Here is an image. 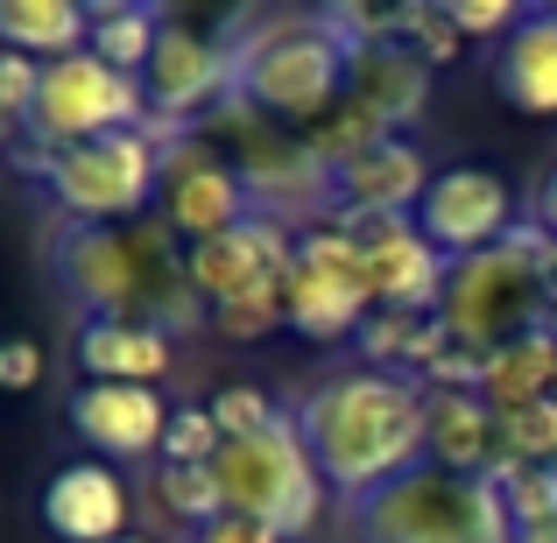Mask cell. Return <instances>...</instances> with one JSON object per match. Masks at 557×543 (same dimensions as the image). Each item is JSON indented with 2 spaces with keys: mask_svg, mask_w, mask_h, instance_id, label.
Returning <instances> with one entry per match:
<instances>
[{
  "mask_svg": "<svg viewBox=\"0 0 557 543\" xmlns=\"http://www.w3.org/2000/svg\"><path fill=\"white\" fill-rule=\"evenodd\" d=\"M423 381L381 374V367H346V374L318 381L297 403V431L311 445L325 488L346 502H368L388 480L423 466Z\"/></svg>",
  "mask_w": 557,
  "mask_h": 543,
  "instance_id": "6da1fadb",
  "label": "cell"
},
{
  "mask_svg": "<svg viewBox=\"0 0 557 543\" xmlns=\"http://www.w3.org/2000/svg\"><path fill=\"white\" fill-rule=\"evenodd\" d=\"M233 92L275 127L304 135L354 92V57L318 14H275L247 42H233Z\"/></svg>",
  "mask_w": 557,
  "mask_h": 543,
  "instance_id": "7a4b0ae2",
  "label": "cell"
},
{
  "mask_svg": "<svg viewBox=\"0 0 557 543\" xmlns=\"http://www.w3.org/2000/svg\"><path fill=\"white\" fill-rule=\"evenodd\" d=\"M544 261H550V233L530 226V219H522L502 247H487V255H473V261H451L445 297H437L445 332L459 346L494 354V346L522 340V332H536V325H557Z\"/></svg>",
  "mask_w": 557,
  "mask_h": 543,
  "instance_id": "3957f363",
  "label": "cell"
},
{
  "mask_svg": "<svg viewBox=\"0 0 557 543\" xmlns=\"http://www.w3.org/2000/svg\"><path fill=\"white\" fill-rule=\"evenodd\" d=\"M360 543H516V516H508L502 480L445 473L423 459L417 473L388 480L381 494L354 508Z\"/></svg>",
  "mask_w": 557,
  "mask_h": 543,
  "instance_id": "277c9868",
  "label": "cell"
},
{
  "mask_svg": "<svg viewBox=\"0 0 557 543\" xmlns=\"http://www.w3.org/2000/svg\"><path fill=\"white\" fill-rule=\"evenodd\" d=\"M212 473H219L226 508L269 522L283 543L311 536L318 516H325V473H318L297 417H275L269 431H255V437H226L219 459H212Z\"/></svg>",
  "mask_w": 557,
  "mask_h": 543,
  "instance_id": "5b68a950",
  "label": "cell"
},
{
  "mask_svg": "<svg viewBox=\"0 0 557 543\" xmlns=\"http://www.w3.org/2000/svg\"><path fill=\"white\" fill-rule=\"evenodd\" d=\"M374 318V283L360 240L332 219V226L297 233V261L283 275V325L311 346L360 340V325Z\"/></svg>",
  "mask_w": 557,
  "mask_h": 543,
  "instance_id": "8992f818",
  "label": "cell"
},
{
  "mask_svg": "<svg viewBox=\"0 0 557 543\" xmlns=\"http://www.w3.org/2000/svg\"><path fill=\"white\" fill-rule=\"evenodd\" d=\"M42 190L57 198V219H78V226L141 219L156 198H163V141H156L149 127L78 141V149L57 156V177Z\"/></svg>",
  "mask_w": 557,
  "mask_h": 543,
  "instance_id": "52a82bcc",
  "label": "cell"
},
{
  "mask_svg": "<svg viewBox=\"0 0 557 543\" xmlns=\"http://www.w3.org/2000/svg\"><path fill=\"white\" fill-rule=\"evenodd\" d=\"M149 92L141 78L99 64L92 50L78 57H57L42 64V92H36V113H28V135L50 141V149H78V141H99V135H127V127H149Z\"/></svg>",
  "mask_w": 557,
  "mask_h": 543,
  "instance_id": "ba28073f",
  "label": "cell"
},
{
  "mask_svg": "<svg viewBox=\"0 0 557 543\" xmlns=\"http://www.w3.org/2000/svg\"><path fill=\"white\" fill-rule=\"evenodd\" d=\"M156 205H163V226L177 233L184 247H205V240H219V233L255 219V198H247L233 156L219 149V141H205L198 127L163 149V198Z\"/></svg>",
  "mask_w": 557,
  "mask_h": 543,
  "instance_id": "9c48e42d",
  "label": "cell"
},
{
  "mask_svg": "<svg viewBox=\"0 0 557 543\" xmlns=\"http://www.w3.org/2000/svg\"><path fill=\"white\" fill-rule=\"evenodd\" d=\"M417 226L445 261H473V255H487V247H502L508 233H516V190L480 163L437 170L431 190H423V205H417Z\"/></svg>",
  "mask_w": 557,
  "mask_h": 543,
  "instance_id": "30bf717a",
  "label": "cell"
},
{
  "mask_svg": "<svg viewBox=\"0 0 557 543\" xmlns=\"http://www.w3.org/2000/svg\"><path fill=\"white\" fill-rule=\"evenodd\" d=\"M289 261H297V233L275 226V219H261V212L247 219V226L205 240V247H184L190 297H198L205 311L240 304V297H275L283 275H289Z\"/></svg>",
  "mask_w": 557,
  "mask_h": 543,
  "instance_id": "8fae6325",
  "label": "cell"
},
{
  "mask_svg": "<svg viewBox=\"0 0 557 543\" xmlns=\"http://www.w3.org/2000/svg\"><path fill=\"white\" fill-rule=\"evenodd\" d=\"M339 226L354 233L360 255H368L374 311H437L451 261L423 240L417 219H354V212H339Z\"/></svg>",
  "mask_w": 557,
  "mask_h": 543,
  "instance_id": "7c38bea8",
  "label": "cell"
},
{
  "mask_svg": "<svg viewBox=\"0 0 557 543\" xmlns=\"http://www.w3.org/2000/svg\"><path fill=\"white\" fill-rule=\"evenodd\" d=\"M141 92H149V113H156V121L198 127L190 113H198V107H219V99L233 92V50L205 42L198 28H184V22H170L156 64L141 71Z\"/></svg>",
  "mask_w": 557,
  "mask_h": 543,
  "instance_id": "4fadbf2b",
  "label": "cell"
},
{
  "mask_svg": "<svg viewBox=\"0 0 557 543\" xmlns=\"http://www.w3.org/2000/svg\"><path fill=\"white\" fill-rule=\"evenodd\" d=\"M177 409L163 403L156 388H121V381H85L71 395V431L85 437L107 459H163V437Z\"/></svg>",
  "mask_w": 557,
  "mask_h": 543,
  "instance_id": "5bb4252c",
  "label": "cell"
},
{
  "mask_svg": "<svg viewBox=\"0 0 557 543\" xmlns=\"http://www.w3.org/2000/svg\"><path fill=\"white\" fill-rule=\"evenodd\" d=\"M423 459L445 466V473L494 480L508 466L502 409H494L480 388H431L423 395Z\"/></svg>",
  "mask_w": 557,
  "mask_h": 543,
  "instance_id": "9a60e30c",
  "label": "cell"
},
{
  "mask_svg": "<svg viewBox=\"0 0 557 543\" xmlns=\"http://www.w3.org/2000/svg\"><path fill=\"white\" fill-rule=\"evenodd\" d=\"M42 530L64 543H121L127 536V488L107 459L57 466L42 480Z\"/></svg>",
  "mask_w": 557,
  "mask_h": 543,
  "instance_id": "2e32d148",
  "label": "cell"
},
{
  "mask_svg": "<svg viewBox=\"0 0 557 543\" xmlns=\"http://www.w3.org/2000/svg\"><path fill=\"white\" fill-rule=\"evenodd\" d=\"M431 177H437L431 156L409 135H388L381 149H368L360 163L339 170V212H354V219H417Z\"/></svg>",
  "mask_w": 557,
  "mask_h": 543,
  "instance_id": "e0dca14e",
  "label": "cell"
},
{
  "mask_svg": "<svg viewBox=\"0 0 557 543\" xmlns=\"http://www.w3.org/2000/svg\"><path fill=\"white\" fill-rule=\"evenodd\" d=\"M177 346H170L163 325L149 318H92L78 332V367L85 381H121V388H156L170 374Z\"/></svg>",
  "mask_w": 557,
  "mask_h": 543,
  "instance_id": "ac0fdd59",
  "label": "cell"
},
{
  "mask_svg": "<svg viewBox=\"0 0 557 543\" xmlns=\"http://www.w3.org/2000/svg\"><path fill=\"white\" fill-rule=\"evenodd\" d=\"M494 92L530 121L557 113V8H530L522 28L494 50Z\"/></svg>",
  "mask_w": 557,
  "mask_h": 543,
  "instance_id": "d6986e66",
  "label": "cell"
},
{
  "mask_svg": "<svg viewBox=\"0 0 557 543\" xmlns=\"http://www.w3.org/2000/svg\"><path fill=\"white\" fill-rule=\"evenodd\" d=\"M354 99L368 113H381L388 135H403V127L423 121V107H431V71L381 36V42H368V50H354Z\"/></svg>",
  "mask_w": 557,
  "mask_h": 543,
  "instance_id": "ffe728a7",
  "label": "cell"
},
{
  "mask_svg": "<svg viewBox=\"0 0 557 543\" xmlns=\"http://www.w3.org/2000/svg\"><path fill=\"white\" fill-rule=\"evenodd\" d=\"M92 42V8L85 0H0V50L57 64Z\"/></svg>",
  "mask_w": 557,
  "mask_h": 543,
  "instance_id": "44dd1931",
  "label": "cell"
},
{
  "mask_svg": "<svg viewBox=\"0 0 557 543\" xmlns=\"http://www.w3.org/2000/svg\"><path fill=\"white\" fill-rule=\"evenodd\" d=\"M360 367H381V374H403V381H423L437 367V354L451 346L445 318L437 311H374L360 325Z\"/></svg>",
  "mask_w": 557,
  "mask_h": 543,
  "instance_id": "7402d4cb",
  "label": "cell"
},
{
  "mask_svg": "<svg viewBox=\"0 0 557 543\" xmlns=\"http://www.w3.org/2000/svg\"><path fill=\"white\" fill-rule=\"evenodd\" d=\"M480 395H487L502 417H516V409H530V403H550L557 395V325H536V332H522V340L494 346Z\"/></svg>",
  "mask_w": 557,
  "mask_h": 543,
  "instance_id": "603a6c76",
  "label": "cell"
},
{
  "mask_svg": "<svg viewBox=\"0 0 557 543\" xmlns=\"http://www.w3.org/2000/svg\"><path fill=\"white\" fill-rule=\"evenodd\" d=\"M163 28H170V14L149 8V0H99L92 8V42H85V50H92L99 64L141 78V71L156 64V50H163Z\"/></svg>",
  "mask_w": 557,
  "mask_h": 543,
  "instance_id": "cb8c5ba5",
  "label": "cell"
},
{
  "mask_svg": "<svg viewBox=\"0 0 557 543\" xmlns=\"http://www.w3.org/2000/svg\"><path fill=\"white\" fill-rule=\"evenodd\" d=\"M381 141H388V127H381V113H368V107H360L354 92H346V99H339V107H332V113H325L318 127H304V149H311L318 163L332 170V177H339L346 163H360L368 149H381Z\"/></svg>",
  "mask_w": 557,
  "mask_h": 543,
  "instance_id": "d4e9b609",
  "label": "cell"
},
{
  "mask_svg": "<svg viewBox=\"0 0 557 543\" xmlns=\"http://www.w3.org/2000/svg\"><path fill=\"white\" fill-rule=\"evenodd\" d=\"M388 42L395 50H409L423 71L437 64H459V28H451V8L445 0H403V8H388Z\"/></svg>",
  "mask_w": 557,
  "mask_h": 543,
  "instance_id": "484cf974",
  "label": "cell"
},
{
  "mask_svg": "<svg viewBox=\"0 0 557 543\" xmlns=\"http://www.w3.org/2000/svg\"><path fill=\"white\" fill-rule=\"evenodd\" d=\"M156 502H163L184 530H205V522L226 516V494H219L212 466H156Z\"/></svg>",
  "mask_w": 557,
  "mask_h": 543,
  "instance_id": "4316f807",
  "label": "cell"
},
{
  "mask_svg": "<svg viewBox=\"0 0 557 543\" xmlns=\"http://www.w3.org/2000/svg\"><path fill=\"white\" fill-rule=\"evenodd\" d=\"M219 445H226V431L212 423V403H184L170 417V437H163V459L156 466H212Z\"/></svg>",
  "mask_w": 557,
  "mask_h": 543,
  "instance_id": "83f0119b",
  "label": "cell"
},
{
  "mask_svg": "<svg viewBox=\"0 0 557 543\" xmlns=\"http://www.w3.org/2000/svg\"><path fill=\"white\" fill-rule=\"evenodd\" d=\"M502 437H508V466H557V395L502 417Z\"/></svg>",
  "mask_w": 557,
  "mask_h": 543,
  "instance_id": "f1b7e54d",
  "label": "cell"
},
{
  "mask_svg": "<svg viewBox=\"0 0 557 543\" xmlns=\"http://www.w3.org/2000/svg\"><path fill=\"white\" fill-rule=\"evenodd\" d=\"M275 417H283V409H275L269 395L255 388V381H233V388L212 395V423H219L226 437H255V431H269Z\"/></svg>",
  "mask_w": 557,
  "mask_h": 543,
  "instance_id": "f546056e",
  "label": "cell"
},
{
  "mask_svg": "<svg viewBox=\"0 0 557 543\" xmlns=\"http://www.w3.org/2000/svg\"><path fill=\"white\" fill-rule=\"evenodd\" d=\"M205 318H212V332H219V340L255 346V340H269V332L283 325V289H275V297H240V304H219V311H205Z\"/></svg>",
  "mask_w": 557,
  "mask_h": 543,
  "instance_id": "4dcf8cb0",
  "label": "cell"
},
{
  "mask_svg": "<svg viewBox=\"0 0 557 543\" xmlns=\"http://www.w3.org/2000/svg\"><path fill=\"white\" fill-rule=\"evenodd\" d=\"M36 92H42V64H36V57L0 50V121H22V127H28Z\"/></svg>",
  "mask_w": 557,
  "mask_h": 543,
  "instance_id": "1f68e13d",
  "label": "cell"
},
{
  "mask_svg": "<svg viewBox=\"0 0 557 543\" xmlns=\"http://www.w3.org/2000/svg\"><path fill=\"white\" fill-rule=\"evenodd\" d=\"M451 8V28H459V36H516L522 28V14L530 8H516V0H445Z\"/></svg>",
  "mask_w": 557,
  "mask_h": 543,
  "instance_id": "d6a6232c",
  "label": "cell"
},
{
  "mask_svg": "<svg viewBox=\"0 0 557 543\" xmlns=\"http://www.w3.org/2000/svg\"><path fill=\"white\" fill-rule=\"evenodd\" d=\"M42 381V346L36 340H0V395H28Z\"/></svg>",
  "mask_w": 557,
  "mask_h": 543,
  "instance_id": "836d02e7",
  "label": "cell"
},
{
  "mask_svg": "<svg viewBox=\"0 0 557 543\" xmlns=\"http://www.w3.org/2000/svg\"><path fill=\"white\" fill-rule=\"evenodd\" d=\"M190 543H283L269 530V522H255V516H240V508H226L219 522H205V530H190Z\"/></svg>",
  "mask_w": 557,
  "mask_h": 543,
  "instance_id": "e575fe53",
  "label": "cell"
},
{
  "mask_svg": "<svg viewBox=\"0 0 557 543\" xmlns=\"http://www.w3.org/2000/svg\"><path fill=\"white\" fill-rule=\"evenodd\" d=\"M530 226H544L550 240H557V163L544 170V184L530 190Z\"/></svg>",
  "mask_w": 557,
  "mask_h": 543,
  "instance_id": "d590c367",
  "label": "cell"
},
{
  "mask_svg": "<svg viewBox=\"0 0 557 543\" xmlns=\"http://www.w3.org/2000/svg\"><path fill=\"white\" fill-rule=\"evenodd\" d=\"M516 543H557V516H544V522H516Z\"/></svg>",
  "mask_w": 557,
  "mask_h": 543,
  "instance_id": "8d00e7d4",
  "label": "cell"
},
{
  "mask_svg": "<svg viewBox=\"0 0 557 543\" xmlns=\"http://www.w3.org/2000/svg\"><path fill=\"white\" fill-rule=\"evenodd\" d=\"M544 283H550V304H557V240H550V261H544Z\"/></svg>",
  "mask_w": 557,
  "mask_h": 543,
  "instance_id": "74e56055",
  "label": "cell"
},
{
  "mask_svg": "<svg viewBox=\"0 0 557 543\" xmlns=\"http://www.w3.org/2000/svg\"><path fill=\"white\" fill-rule=\"evenodd\" d=\"M121 543H149V536H121Z\"/></svg>",
  "mask_w": 557,
  "mask_h": 543,
  "instance_id": "f35d334b",
  "label": "cell"
}]
</instances>
